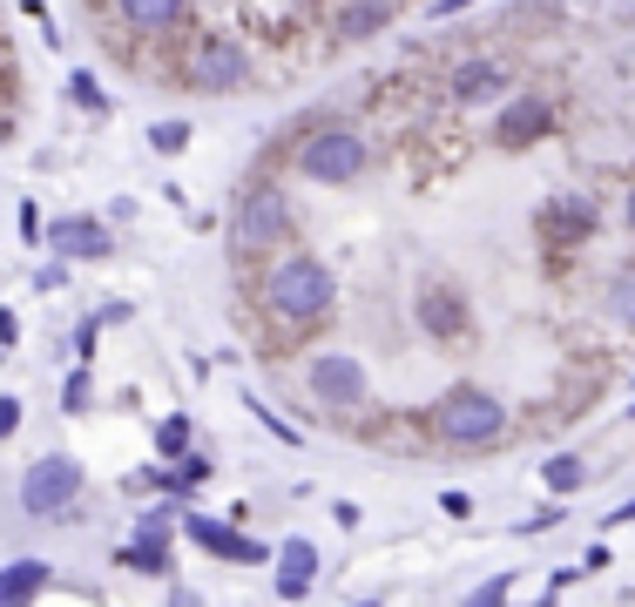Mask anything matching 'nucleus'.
Wrapping results in <instances>:
<instances>
[{"label": "nucleus", "mask_w": 635, "mask_h": 607, "mask_svg": "<svg viewBox=\"0 0 635 607\" xmlns=\"http://www.w3.org/2000/svg\"><path fill=\"white\" fill-rule=\"evenodd\" d=\"M594 230H602V210H594V196H562L541 210V236L554 243V270H562V257L575 250V243H588Z\"/></svg>", "instance_id": "obj_13"}, {"label": "nucleus", "mask_w": 635, "mask_h": 607, "mask_svg": "<svg viewBox=\"0 0 635 607\" xmlns=\"http://www.w3.org/2000/svg\"><path fill=\"white\" fill-rule=\"evenodd\" d=\"M251 304H257V317L270 324L277 338H311V331H325L332 324V311H338V270L318 257V250H285V257H270L264 270H257V283H251Z\"/></svg>", "instance_id": "obj_1"}, {"label": "nucleus", "mask_w": 635, "mask_h": 607, "mask_svg": "<svg viewBox=\"0 0 635 607\" xmlns=\"http://www.w3.org/2000/svg\"><path fill=\"white\" fill-rule=\"evenodd\" d=\"M285 250H298V210H291L285 183L257 176L244 196H236V210H230V257L264 270L270 257H285Z\"/></svg>", "instance_id": "obj_3"}, {"label": "nucleus", "mask_w": 635, "mask_h": 607, "mask_svg": "<svg viewBox=\"0 0 635 607\" xmlns=\"http://www.w3.org/2000/svg\"><path fill=\"white\" fill-rule=\"evenodd\" d=\"M318 21L332 27L338 48H359V40H372V34H385L392 21H400V8H392V0H372V8H325Z\"/></svg>", "instance_id": "obj_17"}, {"label": "nucleus", "mask_w": 635, "mask_h": 607, "mask_svg": "<svg viewBox=\"0 0 635 607\" xmlns=\"http://www.w3.org/2000/svg\"><path fill=\"white\" fill-rule=\"evenodd\" d=\"M379 162L372 136L359 129V121H345V115H325V121H311V129L291 142V170L318 189H345V183H359L366 170Z\"/></svg>", "instance_id": "obj_4"}, {"label": "nucleus", "mask_w": 635, "mask_h": 607, "mask_svg": "<svg viewBox=\"0 0 635 607\" xmlns=\"http://www.w3.org/2000/svg\"><path fill=\"white\" fill-rule=\"evenodd\" d=\"M622 223L635 230V183H628V196H622Z\"/></svg>", "instance_id": "obj_35"}, {"label": "nucleus", "mask_w": 635, "mask_h": 607, "mask_svg": "<svg viewBox=\"0 0 635 607\" xmlns=\"http://www.w3.org/2000/svg\"><path fill=\"white\" fill-rule=\"evenodd\" d=\"M419 425H426V439L440 445V453H494V445L513 439V412L473 378H453L440 398L426 405Z\"/></svg>", "instance_id": "obj_2"}, {"label": "nucleus", "mask_w": 635, "mask_h": 607, "mask_svg": "<svg viewBox=\"0 0 635 607\" xmlns=\"http://www.w3.org/2000/svg\"><path fill=\"white\" fill-rule=\"evenodd\" d=\"M74 500H82V459L74 453H42L21 472V513L27 520H61Z\"/></svg>", "instance_id": "obj_7"}, {"label": "nucleus", "mask_w": 635, "mask_h": 607, "mask_svg": "<svg viewBox=\"0 0 635 607\" xmlns=\"http://www.w3.org/2000/svg\"><path fill=\"white\" fill-rule=\"evenodd\" d=\"M183 540L204 547L210 560H230V567H264V560H270V547H264L257 534H236V526L217 520V513H189V520H183Z\"/></svg>", "instance_id": "obj_12"}, {"label": "nucleus", "mask_w": 635, "mask_h": 607, "mask_svg": "<svg viewBox=\"0 0 635 607\" xmlns=\"http://www.w3.org/2000/svg\"><path fill=\"white\" fill-rule=\"evenodd\" d=\"M588 479H594V472H588V459H581V453H554V459L541 466V486L554 493V506H562V500H575Z\"/></svg>", "instance_id": "obj_20"}, {"label": "nucleus", "mask_w": 635, "mask_h": 607, "mask_svg": "<svg viewBox=\"0 0 635 607\" xmlns=\"http://www.w3.org/2000/svg\"><path fill=\"white\" fill-rule=\"evenodd\" d=\"M95 27H123L129 48H189V34L204 27V14L183 8V0H115V8H95Z\"/></svg>", "instance_id": "obj_6"}, {"label": "nucleus", "mask_w": 635, "mask_h": 607, "mask_svg": "<svg viewBox=\"0 0 635 607\" xmlns=\"http://www.w3.org/2000/svg\"><path fill=\"white\" fill-rule=\"evenodd\" d=\"M14 432H21V398L0 392V439H14Z\"/></svg>", "instance_id": "obj_28"}, {"label": "nucleus", "mask_w": 635, "mask_h": 607, "mask_svg": "<svg viewBox=\"0 0 635 607\" xmlns=\"http://www.w3.org/2000/svg\"><path fill=\"white\" fill-rule=\"evenodd\" d=\"M351 607H379V600H351Z\"/></svg>", "instance_id": "obj_37"}, {"label": "nucleus", "mask_w": 635, "mask_h": 607, "mask_svg": "<svg viewBox=\"0 0 635 607\" xmlns=\"http://www.w3.org/2000/svg\"><path fill=\"white\" fill-rule=\"evenodd\" d=\"M304 392L325 405V412H366L372 378H366V364H359V358H345V351H318V358L304 364Z\"/></svg>", "instance_id": "obj_9"}, {"label": "nucleus", "mask_w": 635, "mask_h": 607, "mask_svg": "<svg viewBox=\"0 0 635 607\" xmlns=\"http://www.w3.org/2000/svg\"><path fill=\"white\" fill-rule=\"evenodd\" d=\"M628 520H635V493H628L622 506H609V520H602V534H615V526H628Z\"/></svg>", "instance_id": "obj_32"}, {"label": "nucleus", "mask_w": 635, "mask_h": 607, "mask_svg": "<svg viewBox=\"0 0 635 607\" xmlns=\"http://www.w3.org/2000/svg\"><path fill=\"white\" fill-rule=\"evenodd\" d=\"M176 74H183V89H196V95H236V89H251V81H257V55H251L244 34L196 27Z\"/></svg>", "instance_id": "obj_5"}, {"label": "nucleus", "mask_w": 635, "mask_h": 607, "mask_svg": "<svg viewBox=\"0 0 635 607\" xmlns=\"http://www.w3.org/2000/svg\"><path fill=\"white\" fill-rule=\"evenodd\" d=\"M440 513H453V520H466V513H473V500H466V493H440Z\"/></svg>", "instance_id": "obj_33"}, {"label": "nucleus", "mask_w": 635, "mask_h": 607, "mask_svg": "<svg viewBox=\"0 0 635 607\" xmlns=\"http://www.w3.org/2000/svg\"><path fill=\"white\" fill-rule=\"evenodd\" d=\"M42 587H55L48 560H8V567H0V607H34Z\"/></svg>", "instance_id": "obj_18"}, {"label": "nucleus", "mask_w": 635, "mask_h": 607, "mask_svg": "<svg viewBox=\"0 0 635 607\" xmlns=\"http://www.w3.org/2000/svg\"><path fill=\"white\" fill-rule=\"evenodd\" d=\"M513 81H521V68H513L507 55H494V48H473V55H460L453 68H447V102L453 108H481V102H507L513 95Z\"/></svg>", "instance_id": "obj_8"}, {"label": "nucleus", "mask_w": 635, "mask_h": 607, "mask_svg": "<svg viewBox=\"0 0 635 607\" xmlns=\"http://www.w3.org/2000/svg\"><path fill=\"white\" fill-rule=\"evenodd\" d=\"M149 439H155V459H163V466H183L196 453V419L189 412H170V419L149 425Z\"/></svg>", "instance_id": "obj_19"}, {"label": "nucleus", "mask_w": 635, "mask_h": 607, "mask_svg": "<svg viewBox=\"0 0 635 607\" xmlns=\"http://www.w3.org/2000/svg\"><path fill=\"white\" fill-rule=\"evenodd\" d=\"M628 425H635V405H628Z\"/></svg>", "instance_id": "obj_38"}, {"label": "nucleus", "mask_w": 635, "mask_h": 607, "mask_svg": "<svg viewBox=\"0 0 635 607\" xmlns=\"http://www.w3.org/2000/svg\"><path fill=\"white\" fill-rule=\"evenodd\" d=\"M170 547H176V520H170V513H142V520L129 526L123 560L136 567V574H163V567H170Z\"/></svg>", "instance_id": "obj_16"}, {"label": "nucleus", "mask_w": 635, "mask_h": 607, "mask_svg": "<svg viewBox=\"0 0 635 607\" xmlns=\"http://www.w3.org/2000/svg\"><path fill=\"white\" fill-rule=\"evenodd\" d=\"M413 311H419V331L440 338V345H466L473 338V304H466V291H460L453 277H426Z\"/></svg>", "instance_id": "obj_11"}, {"label": "nucleus", "mask_w": 635, "mask_h": 607, "mask_svg": "<svg viewBox=\"0 0 635 607\" xmlns=\"http://www.w3.org/2000/svg\"><path fill=\"white\" fill-rule=\"evenodd\" d=\"M547 526H562V506H541V513H528L513 534H547Z\"/></svg>", "instance_id": "obj_29"}, {"label": "nucleus", "mask_w": 635, "mask_h": 607, "mask_svg": "<svg viewBox=\"0 0 635 607\" xmlns=\"http://www.w3.org/2000/svg\"><path fill=\"white\" fill-rule=\"evenodd\" d=\"M21 243H42V210L34 202H21Z\"/></svg>", "instance_id": "obj_31"}, {"label": "nucleus", "mask_w": 635, "mask_h": 607, "mask_svg": "<svg viewBox=\"0 0 635 607\" xmlns=\"http://www.w3.org/2000/svg\"><path fill=\"white\" fill-rule=\"evenodd\" d=\"M61 283H68V264H42V270H34V291H61Z\"/></svg>", "instance_id": "obj_30"}, {"label": "nucleus", "mask_w": 635, "mask_h": 607, "mask_svg": "<svg viewBox=\"0 0 635 607\" xmlns=\"http://www.w3.org/2000/svg\"><path fill=\"white\" fill-rule=\"evenodd\" d=\"M244 405H251V412L264 419V432H270L277 445H291V453H298V445H304V432H298V425H285V419H277V412H264V398H244Z\"/></svg>", "instance_id": "obj_26"}, {"label": "nucleus", "mask_w": 635, "mask_h": 607, "mask_svg": "<svg viewBox=\"0 0 635 607\" xmlns=\"http://www.w3.org/2000/svg\"><path fill=\"white\" fill-rule=\"evenodd\" d=\"M89 398H95V378H89V364H74L68 385H61V405L68 412H89Z\"/></svg>", "instance_id": "obj_24"}, {"label": "nucleus", "mask_w": 635, "mask_h": 607, "mask_svg": "<svg viewBox=\"0 0 635 607\" xmlns=\"http://www.w3.org/2000/svg\"><path fill=\"white\" fill-rule=\"evenodd\" d=\"M547 129H554V102H547L541 89H513V95L494 108V121H487V142H494L500 155H521V149H534Z\"/></svg>", "instance_id": "obj_10"}, {"label": "nucleus", "mask_w": 635, "mask_h": 607, "mask_svg": "<svg viewBox=\"0 0 635 607\" xmlns=\"http://www.w3.org/2000/svg\"><path fill=\"white\" fill-rule=\"evenodd\" d=\"M68 95H74V108H89V115L108 108V102H102V81H95L89 68H74V74H68Z\"/></svg>", "instance_id": "obj_25"}, {"label": "nucleus", "mask_w": 635, "mask_h": 607, "mask_svg": "<svg viewBox=\"0 0 635 607\" xmlns=\"http://www.w3.org/2000/svg\"><path fill=\"white\" fill-rule=\"evenodd\" d=\"M513 600V574H494V581H481V587H473L460 607H507Z\"/></svg>", "instance_id": "obj_23"}, {"label": "nucleus", "mask_w": 635, "mask_h": 607, "mask_svg": "<svg viewBox=\"0 0 635 607\" xmlns=\"http://www.w3.org/2000/svg\"><path fill=\"white\" fill-rule=\"evenodd\" d=\"M602 317L615 324V331H635V270H615L609 291H602Z\"/></svg>", "instance_id": "obj_21"}, {"label": "nucleus", "mask_w": 635, "mask_h": 607, "mask_svg": "<svg viewBox=\"0 0 635 607\" xmlns=\"http://www.w3.org/2000/svg\"><path fill=\"white\" fill-rule=\"evenodd\" d=\"M48 250H55L61 264H108L115 236H108L102 217H55V223H48Z\"/></svg>", "instance_id": "obj_14"}, {"label": "nucleus", "mask_w": 635, "mask_h": 607, "mask_svg": "<svg viewBox=\"0 0 635 607\" xmlns=\"http://www.w3.org/2000/svg\"><path fill=\"white\" fill-rule=\"evenodd\" d=\"M189 136H196L189 121L170 115V121H155V129H149V149H155V155H176V149H189Z\"/></svg>", "instance_id": "obj_22"}, {"label": "nucleus", "mask_w": 635, "mask_h": 607, "mask_svg": "<svg viewBox=\"0 0 635 607\" xmlns=\"http://www.w3.org/2000/svg\"><path fill=\"white\" fill-rule=\"evenodd\" d=\"M14 338H21V324H14V311H0V351H14Z\"/></svg>", "instance_id": "obj_34"}, {"label": "nucleus", "mask_w": 635, "mask_h": 607, "mask_svg": "<svg viewBox=\"0 0 635 607\" xmlns=\"http://www.w3.org/2000/svg\"><path fill=\"white\" fill-rule=\"evenodd\" d=\"M204 479H210V459H204V453H189V459L176 466V486H183V493H189V486H204Z\"/></svg>", "instance_id": "obj_27"}, {"label": "nucleus", "mask_w": 635, "mask_h": 607, "mask_svg": "<svg viewBox=\"0 0 635 607\" xmlns=\"http://www.w3.org/2000/svg\"><path fill=\"white\" fill-rule=\"evenodd\" d=\"M318 567H325V560H318V540H304V534H291L285 547H277L270 553V594L277 600H304L311 587H318Z\"/></svg>", "instance_id": "obj_15"}, {"label": "nucleus", "mask_w": 635, "mask_h": 607, "mask_svg": "<svg viewBox=\"0 0 635 607\" xmlns=\"http://www.w3.org/2000/svg\"><path fill=\"white\" fill-rule=\"evenodd\" d=\"M0 129H8V102H0Z\"/></svg>", "instance_id": "obj_36"}]
</instances>
